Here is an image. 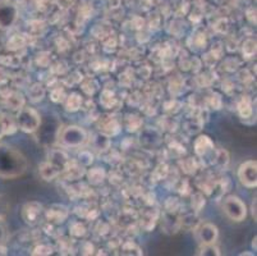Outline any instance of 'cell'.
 <instances>
[{"mask_svg":"<svg viewBox=\"0 0 257 256\" xmlns=\"http://www.w3.org/2000/svg\"><path fill=\"white\" fill-rule=\"evenodd\" d=\"M16 123H17L18 128L22 130L23 132L32 133L36 132L40 128L41 118H40L39 113L32 108H21L18 110Z\"/></svg>","mask_w":257,"mask_h":256,"instance_id":"2","label":"cell"},{"mask_svg":"<svg viewBox=\"0 0 257 256\" xmlns=\"http://www.w3.org/2000/svg\"><path fill=\"white\" fill-rule=\"evenodd\" d=\"M87 135H86L85 130L78 126H69L63 130L60 133V140L65 146L69 147H78L81 145L85 144Z\"/></svg>","mask_w":257,"mask_h":256,"instance_id":"4","label":"cell"},{"mask_svg":"<svg viewBox=\"0 0 257 256\" xmlns=\"http://www.w3.org/2000/svg\"><path fill=\"white\" fill-rule=\"evenodd\" d=\"M239 113H240V116L244 117V118H247V117L251 116L252 109H251V105H249V103L247 99H243L242 102L239 103Z\"/></svg>","mask_w":257,"mask_h":256,"instance_id":"15","label":"cell"},{"mask_svg":"<svg viewBox=\"0 0 257 256\" xmlns=\"http://www.w3.org/2000/svg\"><path fill=\"white\" fill-rule=\"evenodd\" d=\"M201 255H212V256H219L220 251L218 247H215L214 243L212 245H204L202 250H201Z\"/></svg>","mask_w":257,"mask_h":256,"instance_id":"16","label":"cell"},{"mask_svg":"<svg viewBox=\"0 0 257 256\" xmlns=\"http://www.w3.org/2000/svg\"><path fill=\"white\" fill-rule=\"evenodd\" d=\"M6 209H7V206H6V204H4V201L0 200V218L3 217V214L6 213Z\"/></svg>","mask_w":257,"mask_h":256,"instance_id":"19","label":"cell"},{"mask_svg":"<svg viewBox=\"0 0 257 256\" xmlns=\"http://www.w3.org/2000/svg\"><path fill=\"white\" fill-rule=\"evenodd\" d=\"M252 209H253V210H252V215H253V218L256 219V200L252 204Z\"/></svg>","mask_w":257,"mask_h":256,"instance_id":"20","label":"cell"},{"mask_svg":"<svg viewBox=\"0 0 257 256\" xmlns=\"http://www.w3.org/2000/svg\"><path fill=\"white\" fill-rule=\"evenodd\" d=\"M39 253H41V255H49V253H51V247H49V246L37 247L36 250L34 251V255H39Z\"/></svg>","mask_w":257,"mask_h":256,"instance_id":"17","label":"cell"},{"mask_svg":"<svg viewBox=\"0 0 257 256\" xmlns=\"http://www.w3.org/2000/svg\"><path fill=\"white\" fill-rule=\"evenodd\" d=\"M238 178L243 186L248 189H254L257 186V163L254 160H248L240 164L238 168Z\"/></svg>","mask_w":257,"mask_h":256,"instance_id":"5","label":"cell"},{"mask_svg":"<svg viewBox=\"0 0 257 256\" xmlns=\"http://www.w3.org/2000/svg\"><path fill=\"white\" fill-rule=\"evenodd\" d=\"M18 18V8L8 0L0 2V28L8 30L15 25Z\"/></svg>","mask_w":257,"mask_h":256,"instance_id":"6","label":"cell"},{"mask_svg":"<svg viewBox=\"0 0 257 256\" xmlns=\"http://www.w3.org/2000/svg\"><path fill=\"white\" fill-rule=\"evenodd\" d=\"M224 213L233 222H242L247 217V208L239 197L229 196L224 201Z\"/></svg>","mask_w":257,"mask_h":256,"instance_id":"3","label":"cell"},{"mask_svg":"<svg viewBox=\"0 0 257 256\" xmlns=\"http://www.w3.org/2000/svg\"><path fill=\"white\" fill-rule=\"evenodd\" d=\"M81 103H82V99L78 94H72L71 96L67 100V109L71 110V112H76L81 107Z\"/></svg>","mask_w":257,"mask_h":256,"instance_id":"12","label":"cell"},{"mask_svg":"<svg viewBox=\"0 0 257 256\" xmlns=\"http://www.w3.org/2000/svg\"><path fill=\"white\" fill-rule=\"evenodd\" d=\"M4 238H6V228H4L3 223L0 222V245L4 241Z\"/></svg>","mask_w":257,"mask_h":256,"instance_id":"18","label":"cell"},{"mask_svg":"<svg viewBox=\"0 0 257 256\" xmlns=\"http://www.w3.org/2000/svg\"><path fill=\"white\" fill-rule=\"evenodd\" d=\"M104 178H105V173L104 170L100 168L91 169V172L88 173V180H90V182L93 183V185H97V183L102 182Z\"/></svg>","mask_w":257,"mask_h":256,"instance_id":"13","label":"cell"},{"mask_svg":"<svg viewBox=\"0 0 257 256\" xmlns=\"http://www.w3.org/2000/svg\"><path fill=\"white\" fill-rule=\"evenodd\" d=\"M212 149H214V144H212L211 140H210L207 136H200V137L196 140L195 150L196 154L200 155V156H204L207 152L211 151Z\"/></svg>","mask_w":257,"mask_h":256,"instance_id":"9","label":"cell"},{"mask_svg":"<svg viewBox=\"0 0 257 256\" xmlns=\"http://www.w3.org/2000/svg\"><path fill=\"white\" fill-rule=\"evenodd\" d=\"M65 217H67V209L64 206L55 205L51 209H49L48 211V218L53 220V222H63Z\"/></svg>","mask_w":257,"mask_h":256,"instance_id":"10","label":"cell"},{"mask_svg":"<svg viewBox=\"0 0 257 256\" xmlns=\"http://www.w3.org/2000/svg\"><path fill=\"white\" fill-rule=\"evenodd\" d=\"M7 105L13 110H20L23 107V99L18 94H8L7 96Z\"/></svg>","mask_w":257,"mask_h":256,"instance_id":"11","label":"cell"},{"mask_svg":"<svg viewBox=\"0 0 257 256\" xmlns=\"http://www.w3.org/2000/svg\"><path fill=\"white\" fill-rule=\"evenodd\" d=\"M29 168L25 155L15 147L0 144V177L17 178Z\"/></svg>","mask_w":257,"mask_h":256,"instance_id":"1","label":"cell"},{"mask_svg":"<svg viewBox=\"0 0 257 256\" xmlns=\"http://www.w3.org/2000/svg\"><path fill=\"white\" fill-rule=\"evenodd\" d=\"M40 213H41V205L39 203L31 201V203L26 204L25 208H23L22 218L26 223L34 224L37 220V218H39Z\"/></svg>","mask_w":257,"mask_h":256,"instance_id":"8","label":"cell"},{"mask_svg":"<svg viewBox=\"0 0 257 256\" xmlns=\"http://www.w3.org/2000/svg\"><path fill=\"white\" fill-rule=\"evenodd\" d=\"M254 53H256V42L252 41V40H247V41L244 42V45H243V54H244L247 58H249V56L253 55Z\"/></svg>","mask_w":257,"mask_h":256,"instance_id":"14","label":"cell"},{"mask_svg":"<svg viewBox=\"0 0 257 256\" xmlns=\"http://www.w3.org/2000/svg\"><path fill=\"white\" fill-rule=\"evenodd\" d=\"M219 231L211 223H204L197 229V237L202 245H212L218 239Z\"/></svg>","mask_w":257,"mask_h":256,"instance_id":"7","label":"cell"}]
</instances>
